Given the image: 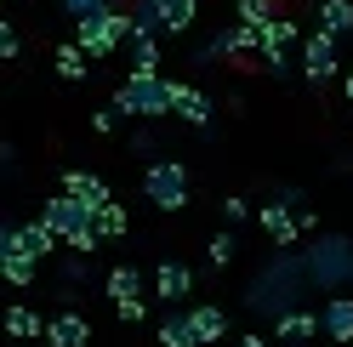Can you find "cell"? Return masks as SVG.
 <instances>
[{
    "label": "cell",
    "instance_id": "e575fe53",
    "mask_svg": "<svg viewBox=\"0 0 353 347\" xmlns=\"http://www.w3.org/2000/svg\"><path fill=\"white\" fill-rule=\"evenodd\" d=\"M239 347H279V341H268V336H239Z\"/></svg>",
    "mask_w": 353,
    "mask_h": 347
},
{
    "label": "cell",
    "instance_id": "8fae6325",
    "mask_svg": "<svg viewBox=\"0 0 353 347\" xmlns=\"http://www.w3.org/2000/svg\"><path fill=\"white\" fill-rule=\"evenodd\" d=\"M251 52H262V29H251V23H228L200 57H251Z\"/></svg>",
    "mask_w": 353,
    "mask_h": 347
},
{
    "label": "cell",
    "instance_id": "ffe728a7",
    "mask_svg": "<svg viewBox=\"0 0 353 347\" xmlns=\"http://www.w3.org/2000/svg\"><path fill=\"white\" fill-rule=\"evenodd\" d=\"M160 347H205L194 330V313H165L160 319Z\"/></svg>",
    "mask_w": 353,
    "mask_h": 347
},
{
    "label": "cell",
    "instance_id": "7c38bea8",
    "mask_svg": "<svg viewBox=\"0 0 353 347\" xmlns=\"http://www.w3.org/2000/svg\"><path fill=\"white\" fill-rule=\"evenodd\" d=\"M256 222H262V233L274 240V251H291V245L302 240V222H296V211H291V205H262V211H256Z\"/></svg>",
    "mask_w": 353,
    "mask_h": 347
},
{
    "label": "cell",
    "instance_id": "d6a6232c",
    "mask_svg": "<svg viewBox=\"0 0 353 347\" xmlns=\"http://www.w3.org/2000/svg\"><path fill=\"white\" fill-rule=\"evenodd\" d=\"M114 114H120V108H97V114H92V132L108 137V132H114Z\"/></svg>",
    "mask_w": 353,
    "mask_h": 347
},
{
    "label": "cell",
    "instance_id": "603a6c76",
    "mask_svg": "<svg viewBox=\"0 0 353 347\" xmlns=\"http://www.w3.org/2000/svg\"><path fill=\"white\" fill-rule=\"evenodd\" d=\"M6 336H12V341H34V336H46V319H40L34 308H23V302H17V308L6 313Z\"/></svg>",
    "mask_w": 353,
    "mask_h": 347
},
{
    "label": "cell",
    "instance_id": "277c9868",
    "mask_svg": "<svg viewBox=\"0 0 353 347\" xmlns=\"http://www.w3.org/2000/svg\"><path fill=\"white\" fill-rule=\"evenodd\" d=\"M131 17H137V29L183 40L194 23H200V0H131Z\"/></svg>",
    "mask_w": 353,
    "mask_h": 347
},
{
    "label": "cell",
    "instance_id": "d4e9b609",
    "mask_svg": "<svg viewBox=\"0 0 353 347\" xmlns=\"http://www.w3.org/2000/svg\"><path fill=\"white\" fill-rule=\"evenodd\" d=\"M108 296H114V302H131V296H143V273L137 268H108Z\"/></svg>",
    "mask_w": 353,
    "mask_h": 347
},
{
    "label": "cell",
    "instance_id": "f546056e",
    "mask_svg": "<svg viewBox=\"0 0 353 347\" xmlns=\"http://www.w3.org/2000/svg\"><path fill=\"white\" fill-rule=\"evenodd\" d=\"M143 313H148V308H143V296H131V302H114V319H120V324H143Z\"/></svg>",
    "mask_w": 353,
    "mask_h": 347
},
{
    "label": "cell",
    "instance_id": "e0dca14e",
    "mask_svg": "<svg viewBox=\"0 0 353 347\" xmlns=\"http://www.w3.org/2000/svg\"><path fill=\"white\" fill-rule=\"evenodd\" d=\"M63 193H74V200L80 205H108V200H114V193H108V182L97 177V171H63Z\"/></svg>",
    "mask_w": 353,
    "mask_h": 347
},
{
    "label": "cell",
    "instance_id": "4dcf8cb0",
    "mask_svg": "<svg viewBox=\"0 0 353 347\" xmlns=\"http://www.w3.org/2000/svg\"><path fill=\"white\" fill-rule=\"evenodd\" d=\"M17 52H23V40H17V29H12V23H0V57H6V63H17Z\"/></svg>",
    "mask_w": 353,
    "mask_h": 347
},
{
    "label": "cell",
    "instance_id": "836d02e7",
    "mask_svg": "<svg viewBox=\"0 0 353 347\" xmlns=\"http://www.w3.org/2000/svg\"><path fill=\"white\" fill-rule=\"evenodd\" d=\"M63 279H69V285H80V279H85V256H69V262H63Z\"/></svg>",
    "mask_w": 353,
    "mask_h": 347
},
{
    "label": "cell",
    "instance_id": "6da1fadb",
    "mask_svg": "<svg viewBox=\"0 0 353 347\" xmlns=\"http://www.w3.org/2000/svg\"><path fill=\"white\" fill-rule=\"evenodd\" d=\"M131 34H137V17H131V6H97V12L74 17V46L92 57V63L114 57Z\"/></svg>",
    "mask_w": 353,
    "mask_h": 347
},
{
    "label": "cell",
    "instance_id": "9a60e30c",
    "mask_svg": "<svg viewBox=\"0 0 353 347\" xmlns=\"http://www.w3.org/2000/svg\"><path fill=\"white\" fill-rule=\"evenodd\" d=\"M176 120L194 125V132H211V97L200 92V85H183V80H176Z\"/></svg>",
    "mask_w": 353,
    "mask_h": 347
},
{
    "label": "cell",
    "instance_id": "ac0fdd59",
    "mask_svg": "<svg viewBox=\"0 0 353 347\" xmlns=\"http://www.w3.org/2000/svg\"><path fill=\"white\" fill-rule=\"evenodd\" d=\"M319 324H325V341H353V296H330L319 308Z\"/></svg>",
    "mask_w": 353,
    "mask_h": 347
},
{
    "label": "cell",
    "instance_id": "d6986e66",
    "mask_svg": "<svg viewBox=\"0 0 353 347\" xmlns=\"http://www.w3.org/2000/svg\"><path fill=\"white\" fill-rule=\"evenodd\" d=\"M52 69H57V80H69V85H80L85 74H92V57H85L74 40H63V46L52 52Z\"/></svg>",
    "mask_w": 353,
    "mask_h": 347
},
{
    "label": "cell",
    "instance_id": "7402d4cb",
    "mask_svg": "<svg viewBox=\"0 0 353 347\" xmlns=\"http://www.w3.org/2000/svg\"><path fill=\"white\" fill-rule=\"evenodd\" d=\"M194 313V330H200V341H223L228 336V313L216 308V302H200V308H188Z\"/></svg>",
    "mask_w": 353,
    "mask_h": 347
},
{
    "label": "cell",
    "instance_id": "8992f818",
    "mask_svg": "<svg viewBox=\"0 0 353 347\" xmlns=\"http://www.w3.org/2000/svg\"><path fill=\"white\" fill-rule=\"evenodd\" d=\"M307 279L342 291L347 279H353V240H342V233H319V251L307 256Z\"/></svg>",
    "mask_w": 353,
    "mask_h": 347
},
{
    "label": "cell",
    "instance_id": "5b68a950",
    "mask_svg": "<svg viewBox=\"0 0 353 347\" xmlns=\"http://www.w3.org/2000/svg\"><path fill=\"white\" fill-rule=\"evenodd\" d=\"M143 200L154 211H183L188 205V165L183 160H154L143 171Z\"/></svg>",
    "mask_w": 353,
    "mask_h": 347
},
{
    "label": "cell",
    "instance_id": "1f68e13d",
    "mask_svg": "<svg viewBox=\"0 0 353 347\" xmlns=\"http://www.w3.org/2000/svg\"><path fill=\"white\" fill-rule=\"evenodd\" d=\"M57 6L69 12V17H85V12H97V6H114V0H57Z\"/></svg>",
    "mask_w": 353,
    "mask_h": 347
},
{
    "label": "cell",
    "instance_id": "cb8c5ba5",
    "mask_svg": "<svg viewBox=\"0 0 353 347\" xmlns=\"http://www.w3.org/2000/svg\"><path fill=\"white\" fill-rule=\"evenodd\" d=\"M279 17L274 0H234V23H251V29H268Z\"/></svg>",
    "mask_w": 353,
    "mask_h": 347
},
{
    "label": "cell",
    "instance_id": "7a4b0ae2",
    "mask_svg": "<svg viewBox=\"0 0 353 347\" xmlns=\"http://www.w3.org/2000/svg\"><path fill=\"white\" fill-rule=\"evenodd\" d=\"M40 222H46V228H52L74 256H92V251L103 245V233H97V211H92V205H80L74 193H52L46 211H40Z\"/></svg>",
    "mask_w": 353,
    "mask_h": 347
},
{
    "label": "cell",
    "instance_id": "30bf717a",
    "mask_svg": "<svg viewBox=\"0 0 353 347\" xmlns=\"http://www.w3.org/2000/svg\"><path fill=\"white\" fill-rule=\"evenodd\" d=\"M154 296L171 302V308H176L183 296H194V268L183 262V256H165V262L154 268Z\"/></svg>",
    "mask_w": 353,
    "mask_h": 347
},
{
    "label": "cell",
    "instance_id": "d590c367",
    "mask_svg": "<svg viewBox=\"0 0 353 347\" xmlns=\"http://www.w3.org/2000/svg\"><path fill=\"white\" fill-rule=\"evenodd\" d=\"M342 92H347V108H353V69L342 74Z\"/></svg>",
    "mask_w": 353,
    "mask_h": 347
},
{
    "label": "cell",
    "instance_id": "44dd1931",
    "mask_svg": "<svg viewBox=\"0 0 353 347\" xmlns=\"http://www.w3.org/2000/svg\"><path fill=\"white\" fill-rule=\"evenodd\" d=\"M319 29H325L330 40L353 34V0H319Z\"/></svg>",
    "mask_w": 353,
    "mask_h": 347
},
{
    "label": "cell",
    "instance_id": "4fadbf2b",
    "mask_svg": "<svg viewBox=\"0 0 353 347\" xmlns=\"http://www.w3.org/2000/svg\"><path fill=\"white\" fill-rule=\"evenodd\" d=\"M314 336H325L319 313L291 308V313H279V319H274V341H285V347H302V341H314Z\"/></svg>",
    "mask_w": 353,
    "mask_h": 347
},
{
    "label": "cell",
    "instance_id": "9c48e42d",
    "mask_svg": "<svg viewBox=\"0 0 353 347\" xmlns=\"http://www.w3.org/2000/svg\"><path fill=\"white\" fill-rule=\"evenodd\" d=\"M296 69H302L307 85H330V80L342 74V63H336V40H330L325 29H314V34L302 40V63H296Z\"/></svg>",
    "mask_w": 353,
    "mask_h": 347
},
{
    "label": "cell",
    "instance_id": "ba28073f",
    "mask_svg": "<svg viewBox=\"0 0 353 347\" xmlns=\"http://www.w3.org/2000/svg\"><path fill=\"white\" fill-rule=\"evenodd\" d=\"M296 40H302V23H291L285 12L274 17L268 29H262V69H268L274 80L291 74V46H296Z\"/></svg>",
    "mask_w": 353,
    "mask_h": 347
},
{
    "label": "cell",
    "instance_id": "484cf974",
    "mask_svg": "<svg viewBox=\"0 0 353 347\" xmlns=\"http://www.w3.org/2000/svg\"><path fill=\"white\" fill-rule=\"evenodd\" d=\"M125 228H131L125 205H114V200H108V205H97V233H103V240H120Z\"/></svg>",
    "mask_w": 353,
    "mask_h": 347
},
{
    "label": "cell",
    "instance_id": "5bb4252c",
    "mask_svg": "<svg viewBox=\"0 0 353 347\" xmlns=\"http://www.w3.org/2000/svg\"><path fill=\"white\" fill-rule=\"evenodd\" d=\"M92 341V324H85L74 308H63L57 319H46V347H85Z\"/></svg>",
    "mask_w": 353,
    "mask_h": 347
},
{
    "label": "cell",
    "instance_id": "f1b7e54d",
    "mask_svg": "<svg viewBox=\"0 0 353 347\" xmlns=\"http://www.w3.org/2000/svg\"><path fill=\"white\" fill-rule=\"evenodd\" d=\"M245 216H251V200H239V193H228V200H223V222L234 228V222H245Z\"/></svg>",
    "mask_w": 353,
    "mask_h": 347
},
{
    "label": "cell",
    "instance_id": "4316f807",
    "mask_svg": "<svg viewBox=\"0 0 353 347\" xmlns=\"http://www.w3.org/2000/svg\"><path fill=\"white\" fill-rule=\"evenodd\" d=\"M0 273H6L12 285L23 291V285H34V273H40V262H34V256H0Z\"/></svg>",
    "mask_w": 353,
    "mask_h": 347
},
{
    "label": "cell",
    "instance_id": "2e32d148",
    "mask_svg": "<svg viewBox=\"0 0 353 347\" xmlns=\"http://www.w3.org/2000/svg\"><path fill=\"white\" fill-rule=\"evenodd\" d=\"M125 63H131V74H160V34L137 29L125 40Z\"/></svg>",
    "mask_w": 353,
    "mask_h": 347
},
{
    "label": "cell",
    "instance_id": "3957f363",
    "mask_svg": "<svg viewBox=\"0 0 353 347\" xmlns=\"http://www.w3.org/2000/svg\"><path fill=\"white\" fill-rule=\"evenodd\" d=\"M114 108L120 114H137V120H165V114H176V80H165V74H131L114 92Z\"/></svg>",
    "mask_w": 353,
    "mask_h": 347
},
{
    "label": "cell",
    "instance_id": "52a82bcc",
    "mask_svg": "<svg viewBox=\"0 0 353 347\" xmlns=\"http://www.w3.org/2000/svg\"><path fill=\"white\" fill-rule=\"evenodd\" d=\"M57 233L46 222H23V228H0V256H34V262H46V256H57Z\"/></svg>",
    "mask_w": 353,
    "mask_h": 347
},
{
    "label": "cell",
    "instance_id": "83f0119b",
    "mask_svg": "<svg viewBox=\"0 0 353 347\" xmlns=\"http://www.w3.org/2000/svg\"><path fill=\"white\" fill-rule=\"evenodd\" d=\"M234 256H239V245H234V233H216V240L205 245V262H211V268H228Z\"/></svg>",
    "mask_w": 353,
    "mask_h": 347
}]
</instances>
